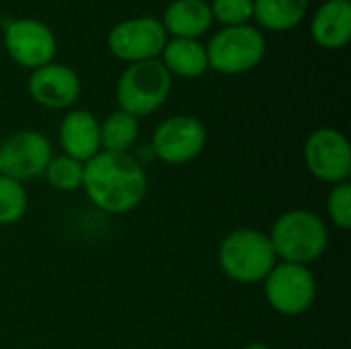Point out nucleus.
<instances>
[{
  "label": "nucleus",
  "instance_id": "f257e3e1",
  "mask_svg": "<svg viewBox=\"0 0 351 349\" xmlns=\"http://www.w3.org/2000/svg\"><path fill=\"white\" fill-rule=\"evenodd\" d=\"M82 189L105 214H128L138 208L148 191V175L142 163L128 154L101 150L84 163Z\"/></svg>",
  "mask_w": 351,
  "mask_h": 349
},
{
  "label": "nucleus",
  "instance_id": "f03ea898",
  "mask_svg": "<svg viewBox=\"0 0 351 349\" xmlns=\"http://www.w3.org/2000/svg\"><path fill=\"white\" fill-rule=\"evenodd\" d=\"M218 261L222 272L237 284H259L278 265L269 237L257 228L228 232L220 243Z\"/></svg>",
  "mask_w": 351,
  "mask_h": 349
},
{
  "label": "nucleus",
  "instance_id": "7ed1b4c3",
  "mask_svg": "<svg viewBox=\"0 0 351 349\" xmlns=\"http://www.w3.org/2000/svg\"><path fill=\"white\" fill-rule=\"evenodd\" d=\"M267 237L276 257L284 263L296 265L317 261L329 245V230L325 222L311 210H290L282 214Z\"/></svg>",
  "mask_w": 351,
  "mask_h": 349
},
{
  "label": "nucleus",
  "instance_id": "20e7f679",
  "mask_svg": "<svg viewBox=\"0 0 351 349\" xmlns=\"http://www.w3.org/2000/svg\"><path fill=\"white\" fill-rule=\"evenodd\" d=\"M173 91V76L160 60L128 64L115 84V99L121 111L146 117L158 111Z\"/></svg>",
  "mask_w": 351,
  "mask_h": 349
},
{
  "label": "nucleus",
  "instance_id": "39448f33",
  "mask_svg": "<svg viewBox=\"0 0 351 349\" xmlns=\"http://www.w3.org/2000/svg\"><path fill=\"white\" fill-rule=\"evenodd\" d=\"M208 66L226 76H237L257 68L267 53L265 33L249 23L239 27H222L206 43Z\"/></svg>",
  "mask_w": 351,
  "mask_h": 349
},
{
  "label": "nucleus",
  "instance_id": "423d86ee",
  "mask_svg": "<svg viewBox=\"0 0 351 349\" xmlns=\"http://www.w3.org/2000/svg\"><path fill=\"white\" fill-rule=\"evenodd\" d=\"M2 43L8 58L27 70H37L56 60L58 37L53 29L31 16L8 19L2 25Z\"/></svg>",
  "mask_w": 351,
  "mask_h": 349
},
{
  "label": "nucleus",
  "instance_id": "0eeeda50",
  "mask_svg": "<svg viewBox=\"0 0 351 349\" xmlns=\"http://www.w3.org/2000/svg\"><path fill=\"white\" fill-rule=\"evenodd\" d=\"M167 39L169 35L160 19L132 16L115 23L109 29L107 47L117 60L125 64H136L146 60H158Z\"/></svg>",
  "mask_w": 351,
  "mask_h": 349
},
{
  "label": "nucleus",
  "instance_id": "6e6552de",
  "mask_svg": "<svg viewBox=\"0 0 351 349\" xmlns=\"http://www.w3.org/2000/svg\"><path fill=\"white\" fill-rule=\"evenodd\" d=\"M269 306L284 317L306 313L317 298V280L306 265L278 263L263 280Z\"/></svg>",
  "mask_w": 351,
  "mask_h": 349
},
{
  "label": "nucleus",
  "instance_id": "1a4fd4ad",
  "mask_svg": "<svg viewBox=\"0 0 351 349\" xmlns=\"http://www.w3.org/2000/svg\"><path fill=\"white\" fill-rule=\"evenodd\" d=\"M206 125L193 115H171L158 123L152 136V152L167 165H185L206 148Z\"/></svg>",
  "mask_w": 351,
  "mask_h": 349
},
{
  "label": "nucleus",
  "instance_id": "9d476101",
  "mask_svg": "<svg viewBox=\"0 0 351 349\" xmlns=\"http://www.w3.org/2000/svg\"><path fill=\"white\" fill-rule=\"evenodd\" d=\"M304 160L319 181L329 185L346 183L351 175L350 140L335 128H319L304 144Z\"/></svg>",
  "mask_w": 351,
  "mask_h": 349
},
{
  "label": "nucleus",
  "instance_id": "9b49d317",
  "mask_svg": "<svg viewBox=\"0 0 351 349\" xmlns=\"http://www.w3.org/2000/svg\"><path fill=\"white\" fill-rule=\"evenodd\" d=\"M51 158L53 148L49 138L37 130L14 132L0 146L2 175L21 183L43 175Z\"/></svg>",
  "mask_w": 351,
  "mask_h": 349
},
{
  "label": "nucleus",
  "instance_id": "f8f14e48",
  "mask_svg": "<svg viewBox=\"0 0 351 349\" xmlns=\"http://www.w3.org/2000/svg\"><path fill=\"white\" fill-rule=\"evenodd\" d=\"M27 88L31 99L45 109H70L80 97L82 82L74 68L53 60L31 72Z\"/></svg>",
  "mask_w": 351,
  "mask_h": 349
},
{
  "label": "nucleus",
  "instance_id": "ddd939ff",
  "mask_svg": "<svg viewBox=\"0 0 351 349\" xmlns=\"http://www.w3.org/2000/svg\"><path fill=\"white\" fill-rule=\"evenodd\" d=\"M60 146L66 156L86 163L101 152L99 119L86 109H70L60 123Z\"/></svg>",
  "mask_w": 351,
  "mask_h": 349
},
{
  "label": "nucleus",
  "instance_id": "4468645a",
  "mask_svg": "<svg viewBox=\"0 0 351 349\" xmlns=\"http://www.w3.org/2000/svg\"><path fill=\"white\" fill-rule=\"evenodd\" d=\"M311 37L323 49H343L351 39L350 0H325L313 12Z\"/></svg>",
  "mask_w": 351,
  "mask_h": 349
},
{
  "label": "nucleus",
  "instance_id": "2eb2a0df",
  "mask_svg": "<svg viewBox=\"0 0 351 349\" xmlns=\"http://www.w3.org/2000/svg\"><path fill=\"white\" fill-rule=\"evenodd\" d=\"M160 23L169 37L199 39L212 29L214 19L208 0H173L165 8Z\"/></svg>",
  "mask_w": 351,
  "mask_h": 349
},
{
  "label": "nucleus",
  "instance_id": "dca6fc26",
  "mask_svg": "<svg viewBox=\"0 0 351 349\" xmlns=\"http://www.w3.org/2000/svg\"><path fill=\"white\" fill-rule=\"evenodd\" d=\"M160 62L171 76L181 78H199L210 70L206 45L199 39L169 37L160 51Z\"/></svg>",
  "mask_w": 351,
  "mask_h": 349
},
{
  "label": "nucleus",
  "instance_id": "f3484780",
  "mask_svg": "<svg viewBox=\"0 0 351 349\" xmlns=\"http://www.w3.org/2000/svg\"><path fill=\"white\" fill-rule=\"evenodd\" d=\"M311 0H253V21L261 31L296 29L308 14Z\"/></svg>",
  "mask_w": 351,
  "mask_h": 349
},
{
  "label": "nucleus",
  "instance_id": "a211bd4d",
  "mask_svg": "<svg viewBox=\"0 0 351 349\" xmlns=\"http://www.w3.org/2000/svg\"><path fill=\"white\" fill-rule=\"evenodd\" d=\"M99 134H101V150L128 154L138 142L140 123H138V117L117 109L109 113L105 121H99Z\"/></svg>",
  "mask_w": 351,
  "mask_h": 349
},
{
  "label": "nucleus",
  "instance_id": "6ab92c4d",
  "mask_svg": "<svg viewBox=\"0 0 351 349\" xmlns=\"http://www.w3.org/2000/svg\"><path fill=\"white\" fill-rule=\"evenodd\" d=\"M29 197L21 181H14L6 175H0V224L8 226L27 214Z\"/></svg>",
  "mask_w": 351,
  "mask_h": 349
},
{
  "label": "nucleus",
  "instance_id": "aec40b11",
  "mask_svg": "<svg viewBox=\"0 0 351 349\" xmlns=\"http://www.w3.org/2000/svg\"><path fill=\"white\" fill-rule=\"evenodd\" d=\"M45 179L47 183L58 189V191H76L82 187L84 179V163L74 160L66 154L53 156L45 169Z\"/></svg>",
  "mask_w": 351,
  "mask_h": 349
},
{
  "label": "nucleus",
  "instance_id": "412c9836",
  "mask_svg": "<svg viewBox=\"0 0 351 349\" xmlns=\"http://www.w3.org/2000/svg\"><path fill=\"white\" fill-rule=\"evenodd\" d=\"M210 10L214 23H220L222 27L253 23V0H212Z\"/></svg>",
  "mask_w": 351,
  "mask_h": 349
},
{
  "label": "nucleus",
  "instance_id": "4be33fe9",
  "mask_svg": "<svg viewBox=\"0 0 351 349\" xmlns=\"http://www.w3.org/2000/svg\"><path fill=\"white\" fill-rule=\"evenodd\" d=\"M327 212L331 222L341 228V230H350L351 228V185L339 183L333 185L327 197Z\"/></svg>",
  "mask_w": 351,
  "mask_h": 349
},
{
  "label": "nucleus",
  "instance_id": "5701e85b",
  "mask_svg": "<svg viewBox=\"0 0 351 349\" xmlns=\"http://www.w3.org/2000/svg\"><path fill=\"white\" fill-rule=\"evenodd\" d=\"M243 349H271V348H269V346H265V344H257V341H255V344H249V346H245Z\"/></svg>",
  "mask_w": 351,
  "mask_h": 349
},
{
  "label": "nucleus",
  "instance_id": "b1692460",
  "mask_svg": "<svg viewBox=\"0 0 351 349\" xmlns=\"http://www.w3.org/2000/svg\"><path fill=\"white\" fill-rule=\"evenodd\" d=\"M0 175H2V160H0Z\"/></svg>",
  "mask_w": 351,
  "mask_h": 349
},
{
  "label": "nucleus",
  "instance_id": "393cba45",
  "mask_svg": "<svg viewBox=\"0 0 351 349\" xmlns=\"http://www.w3.org/2000/svg\"><path fill=\"white\" fill-rule=\"evenodd\" d=\"M350 2H351V0H350Z\"/></svg>",
  "mask_w": 351,
  "mask_h": 349
}]
</instances>
